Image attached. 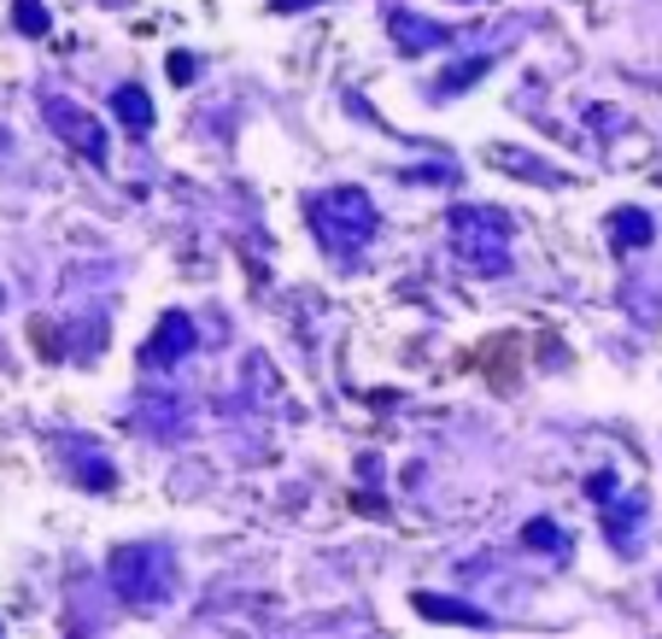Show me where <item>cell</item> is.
<instances>
[{
	"mask_svg": "<svg viewBox=\"0 0 662 639\" xmlns=\"http://www.w3.org/2000/svg\"><path fill=\"white\" fill-rule=\"evenodd\" d=\"M189 352H194V317L189 311H164L159 329H152L147 346H141V369L147 376H164V369H176Z\"/></svg>",
	"mask_w": 662,
	"mask_h": 639,
	"instance_id": "5",
	"label": "cell"
},
{
	"mask_svg": "<svg viewBox=\"0 0 662 639\" xmlns=\"http://www.w3.org/2000/svg\"><path fill=\"white\" fill-rule=\"evenodd\" d=\"M657 235V217L651 212H639V206H621V212H609V241H616L621 252H634L644 247Z\"/></svg>",
	"mask_w": 662,
	"mask_h": 639,
	"instance_id": "9",
	"label": "cell"
},
{
	"mask_svg": "<svg viewBox=\"0 0 662 639\" xmlns=\"http://www.w3.org/2000/svg\"><path fill=\"white\" fill-rule=\"evenodd\" d=\"M634 516H639V499H627V504H621V511H616V516H609V523H604V528H609V540H621V546H634V540H627V528H634Z\"/></svg>",
	"mask_w": 662,
	"mask_h": 639,
	"instance_id": "14",
	"label": "cell"
},
{
	"mask_svg": "<svg viewBox=\"0 0 662 639\" xmlns=\"http://www.w3.org/2000/svg\"><path fill=\"white\" fill-rule=\"evenodd\" d=\"M487 71H492V59H464V65H452V71L440 77V89L457 94V89H469V82H481Z\"/></svg>",
	"mask_w": 662,
	"mask_h": 639,
	"instance_id": "12",
	"label": "cell"
},
{
	"mask_svg": "<svg viewBox=\"0 0 662 639\" xmlns=\"http://www.w3.org/2000/svg\"><path fill=\"white\" fill-rule=\"evenodd\" d=\"M112 112H117V124H124L129 136H147L152 129V100H147L141 82H124V89L112 94Z\"/></svg>",
	"mask_w": 662,
	"mask_h": 639,
	"instance_id": "8",
	"label": "cell"
},
{
	"mask_svg": "<svg viewBox=\"0 0 662 639\" xmlns=\"http://www.w3.org/2000/svg\"><path fill=\"white\" fill-rule=\"evenodd\" d=\"M199 77V59L194 54H171V82H194Z\"/></svg>",
	"mask_w": 662,
	"mask_h": 639,
	"instance_id": "15",
	"label": "cell"
},
{
	"mask_svg": "<svg viewBox=\"0 0 662 639\" xmlns=\"http://www.w3.org/2000/svg\"><path fill=\"white\" fill-rule=\"evenodd\" d=\"M42 117H47V129L71 147V153H82V159H94V164H106V129H100V117L94 112H82L77 100H65V94H47V106H42Z\"/></svg>",
	"mask_w": 662,
	"mask_h": 639,
	"instance_id": "4",
	"label": "cell"
},
{
	"mask_svg": "<svg viewBox=\"0 0 662 639\" xmlns=\"http://www.w3.org/2000/svg\"><path fill=\"white\" fill-rule=\"evenodd\" d=\"M106 581L117 604H129V611H164V604L176 598V551L164 540H135V546H117L112 563H106Z\"/></svg>",
	"mask_w": 662,
	"mask_h": 639,
	"instance_id": "1",
	"label": "cell"
},
{
	"mask_svg": "<svg viewBox=\"0 0 662 639\" xmlns=\"http://www.w3.org/2000/svg\"><path fill=\"white\" fill-rule=\"evenodd\" d=\"M12 24H19L24 36H47V7L42 0H19V7H12Z\"/></svg>",
	"mask_w": 662,
	"mask_h": 639,
	"instance_id": "13",
	"label": "cell"
},
{
	"mask_svg": "<svg viewBox=\"0 0 662 639\" xmlns=\"http://www.w3.org/2000/svg\"><path fill=\"white\" fill-rule=\"evenodd\" d=\"M387 36H393L404 54H434V47H446V30L416 19V12H387Z\"/></svg>",
	"mask_w": 662,
	"mask_h": 639,
	"instance_id": "6",
	"label": "cell"
},
{
	"mask_svg": "<svg viewBox=\"0 0 662 639\" xmlns=\"http://www.w3.org/2000/svg\"><path fill=\"white\" fill-rule=\"evenodd\" d=\"M381 217H376V199L364 189H329L311 199V235L334 259H358V252L376 241Z\"/></svg>",
	"mask_w": 662,
	"mask_h": 639,
	"instance_id": "3",
	"label": "cell"
},
{
	"mask_svg": "<svg viewBox=\"0 0 662 639\" xmlns=\"http://www.w3.org/2000/svg\"><path fill=\"white\" fill-rule=\"evenodd\" d=\"M446 235H452V252H457V264H464L469 276H504V271H511V241H516L511 212H499V206H457Z\"/></svg>",
	"mask_w": 662,
	"mask_h": 639,
	"instance_id": "2",
	"label": "cell"
},
{
	"mask_svg": "<svg viewBox=\"0 0 662 639\" xmlns=\"http://www.w3.org/2000/svg\"><path fill=\"white\" fill-rule=\"evenodd\" d=\"M522 540H528L534 551H569V534L551 523V516H534L528 528H522Z\"/></svg>",
	"mask_w": 662,
	"mask_h": 639,
	"instance_id": "11",
	"label": "cell"
},
{
	"mask_svg": "<svg viewBox=\"0 0 662 639\" xmlns=\"http://www.w3.org/2000/svg\"><path fill=\"white\" fill-rule=\"evenodd\" d=\"M82 446H89V441H65V458L77 464V481L82 487H100V493H112V487H117V469L100 458V452H82Z\"/></svg>",
	"mask_w": 662,
	"mask_h": 639,
	"instance_id": "10",
	"label": "cell"
},
{
	"mask_svg": "<svg viewBox=\"0 0 662 639\" xmlns=\"http://www.w3.org/2000/svg\"><path fill=\"white\" fill-rule=\"evenodd\" d=\"M411 611L429 616V621H457V628H487V611L481 604H464V598H440V593H411Z\"/></svg>",
	"mask_w": 662,
	"mask_h": 639,
	"instance_id": "7",
	"label": "cell"
},
{
	"mask_svg": "<svg viewBox=\"0 0 662 639\" xmlns=\"http://www.w3.org/2000/svg\"><path fill=\"white\" fill-rule=\"evenodd\" d=\"M586 487H592V499H616V481H609V476H592Z\"/></svg>",
	"mask_w": 662,
	"mask_h": 639,
	"instance_id": "16",
	"label": "cell"
}]
</instances>
